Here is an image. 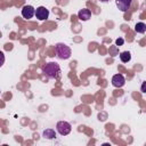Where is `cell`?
Wrapping results in <instances>:
<instances>
[{
  "label": "cell",
  "mask_w": 146,
  "mask_h": 146,
  "mask_svg": "<svg viewBox=\"0 0 146 146\" xmlns=\"http://www.w3.org/2000/svg\"><path fill=\"white\" fill-rule=\"evenodd\" d=\"M120 59H121L123 63H128V62H130V59H131V54H130L129 51H122V52L120 54Z\"/></svg>",
  "instance_id": "11"
},
{
  "label": "cell",
  "mask_w": 146,
  "mask_h": 146,
  "mask_svg": "<svg viewBox=\"0 0 146 146\" xmlns=\"http://www.w3.org/2000/svg\"><path fill=\"white\" fill-rule=\"evenodd\" d=\"M3 63H5V55L2 51H0V67L3 65Z\"/></svg>",
  "instance_id": "13"
},
{
  "label": "cell",
  "mask_w": 146,
  "mask_h": 146,
  "mask_svg": "<svg viewBox=\"0 0 146 146\" xmlns=\"http://www.w3.org/2000/svg\"><path fill=\"white\" fill-rule=\"evenodd\" d=\"M123 43H124L123 38H119V39H116V41H115V44H116V46H119V47H120V46H122Z\"/></svg>",
  "instance_id": "12"
},
{
  "label": "cell",
  "mask_w": 146,
  "mask_h": 146,
  "mask_svg": "<svg viewBox=\"0 0 146 146\" xmlns=\"http://www.w3.org/2000/svg\"><path fill=\"white\" fill-rule=\"evenodd\" d=\"M35 17L38 18V19H40V21H44V19H47L48 18V16H49V10L46 8V7H43V6H40V7H38L36 9H35Z\"/></svg>",
  "instance_id": "4"
},
{
  "label": "cell",
  "mask_w": 146,
  "mask_h": 146,
  "mask_svg": "<svg viewBox=\"0 0 146 146\" xmlns=\"http://www.w3.org/2000/svg\"><path fill=\"white\" fill-rule=\"evenodd\" d=\"M131 1L132 0H115V3L121 11H127L131 6Z\"/></svg>",
  "instance_id": "7"
},
{
  "label": "cell",
  "mask_w": 146,
  "mask_h": 146,
  "mask_svg": "<svg viewBox=\"0 0 146 146\" xmlns=\"http://www.w3.org/2000/svg\"><path fill=\"white\" fill-rule=\"evenodd\" d=\"M135 31H136L137 33H145V31H146V24L143 23V22L137 23V24L135 25Z\"/></svg>",
  "instance_id": "10"
},
{
  "label": "cell",
  "mask_w": 146,
  "mask_h": 146,
  "mask_svg": "<svg viewBox=\"0 0 146 146\" xmlns=\"http://www.w3.org/2000/svg\"><path fill=\"white\" fill-rule=\"evenodd\" d=\"M42 137L46 139H54L56 137V132L54 129H46L42 132Z\"/></svg>",
  "instance_id": "9"
},
{
  "label": "cell",
  "mask_w": 146,
  "mask_h": 146,
  "mask_svg": "<svg viewBox=\"0 0 146 146\" xmlns=\"http://www.w3.org/2000/svg\"><path fill=\"white\" fill-rule=\"evenodd\" d=\"M42 72L49 79H59L60 78V67L56 62H49L42 67Z\"/></svg>",
  "instance_id": "1"
},
{
  "label": "cell",
  "mask_w": 146,
  "mask_h": 146,
  "mask_svg": "<svg viewBox=\"0 0 146 146\" xmlns=\"http://www.w3.org/2000/svg\"><path fill=\"white\" fill-rule=\"evenodd\" d=\"M99 1H102V2H107V1H110V0H99Z\"/></svg>",
  "instance_id": "15"
},
{
  "label": "cell",
  "mask_w": 146,
  "mask_h": 146,
  "mask_svg": "<svg viewBox=\"0 0 146 146\" xmlns=\"http://www.w3.org/2000/svg\"><path fill=\"white\" fill-rule=\"evenodd\" d=\"M141 91H143V92H145V82L143 83V87H141Z\"/></svg>",
  "instance_id": "14"
},
{
  "label": "cell",
  "mask_w": 146,
  "mask_h": 146,
  "mask_svg": "<svg viewBox=\"0 0 146 146\" xmlns=\"http://www.w3.org/2000/svg\"><path fill=\"white\" fill-rule=\"evenodd\" d=\"M78 17L80 21H88L91 17V11L87 8H83L78 13Z\"/></svg>",
  "instance_id": "8"
},
{
  "label": "cell",
  "mask_w": 146,
  "mask_h": 146,
  "mask_svg": "<svg viewBox=\"0 0 146 146\" xmlns=\"http://www.w3.org/2000/svg\"><path fill=\"white\" fill-rule=\"evenodd\" d=\"M56 129H57V131H58L59 135L66 136V135H68V133L71 132L72 127H71V124H70L68 122H66V121H59V122H57V124H56Z\"/></svg>",
  "instance_id": "3"
},
{
  "label": "cell",
  "mask_w": 146,
  "mask_h": 146,
  "mask_svg": "<svg viewBox=\"0 0 146 146\" xmlns=\"http://www.w3.org/2000/svg\"><path fill=\"white\" fill-rule=\"evenodd\" d=\"M124 83H125V79H124V76L122 74H115V75H113V78H112V84L114 87L121 88V87L124 86Z\"/></svg>",
  "instance_id": "6"
},
{
  "label": "cell",
  "mask_w": 146,
  "mask_h": 146,
  "mask_svg": "<svg viewBox=\"0 0 146 146\" xmlns=\"http://www.w3.org/2000/svg\"><path fill=\"white\" fill-rule=\"evenodd\" d=\"M55 52L57 55L58 58L60 59H67L71 57V48L68 46H66L65 43H57L55 46Z\"/></svg>",
  "instance_id": "2"
},
{
  "label": "cell",
  "mask_w": 146,
  "mask_h": 146,
  "mask_svg": "<svg viewBox=\"0 0 146 146\" xmlns=\"http://www.w3.org/2000/svg\"><path fill=\"white\" fill-rule=\"evenodd\" d=\"M34 14H35V9H34L33 6H31V5L24 6L23 9H22V16H23L24 18H26V19L32 18V17L34 16Z\"/></svg>",
  "instance_id": "5"
}]
</instances>
